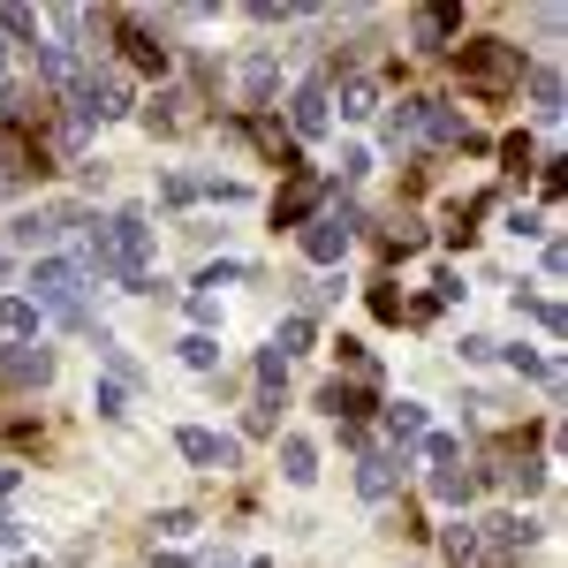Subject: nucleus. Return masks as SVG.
Instances as JSON below:
<instances>
[{
  "instance_id": "f257e3e1",
  "label": "nucleus",
  "mask_w": 568,
  "mask_h": 568,
  "mask_svg": "<svg viewBox=\"0 0 568 568\" xmlns=\"http://www.w3.org/2000/svg\"><path fill=\"white\" fill-rule=\"evenodd\" d=\"M455 77L463 91H485V99H508V91H524L530 61L516 39H463L455 45Z\"/></svg>"
},
{
  "instance_id": "f03ea898",
  "label": "nucleus",
  "mask_w": 568,
  "mask_h": 568,
  "mask_svg": "<svg viewBox=\"0 0 568 568\" xmlns=\"http://www.w3.org/2000/svg\"><path fill=\"white\" fill-rule=\"evenodd\" d=\"M31 311H53L61 326H84V265L77 258H39L31 265Z\"/></svg>"
},
{
  "instance_id": "7ed1b4c3",
  "label": "nucleus",
  "mask_w": 568,
  "mask_h": 568,
  "mask_svg": "<svg viewBox=\"0 0 568 568\" xmlns=\"http://www.w3.org/2000/svg\"><path fill=\"white\" fill-rule=\"evenodd\" d=\"M69 114L77 122H122V114H136V84L122 77V69H84V84L69 91Z\"/></svg>"
},
{
  "instance_id": "20e7f679",
  "label": "nucleus",
  "mask_w": 568,
  "mask_h": 568,
  "mask_svg": "<svg viewBox=\"0 0 568 568\" xmlns=\"http://www.w3.org/2000/svg\"><path fill=\"white\" fill-rule=\"evenodd\" d=\"M349 235H356V213L349 205H334V213H311L304 227H296V243H304L311 265H342L349 258Z\"/></svg>"
},
{
  "instance_id": "39448f33",
  "label": "nucleus",
  "mask_w": 568,
  "mask_h": 568,
  "mask_svg": "<svg viewBox=\"0 0 568 568\" xmlns=\"http://www.w3.org/2000/svg\"><path fill=\"white\" fill-rule=\"evenodd\" d=\"M175 447H182V463H197V470H235V463H243V447L227 433H205V425H182Z\"/></svg>"
},
{
  "instance_id": "423d86ee",
  "label": "nucleus",
  "mask_w": 568,
  "mask_h": 568,
  "mask_svg": "<svg viewBox=\"0 0 568 568\" xmlns=\"http://www.w3.org/2000/svg\"><path fill=\"white\" fill-rule=\"evenodd\" d=\"M326 122H334V91H326V77H311V84L288 91V130L296 136H326Z\"/></svg>"
},
{
  "instance_id": "0eeeda50",
  "label": "nucleus",
  "mask_w": 568,
  "mask_h": 568,
  "mask_svg": "<svg viewBox=\"0 0 568 568\" xmlns=\"http://www.w3.org/2000/svg\"><path fill=\"white\" fill-rule=\"evenodd\" d=\"M402 470H409L402 447H364V455H356V493H364V500H387L394 485H402Z\"/></svg>"
},
{
  "instance_id": "6e6552de",
  "label": "nucleus",
  "mask_w": 568,
  "mask_h": 568,
  "mask_svg": "<svg viewBox=\"0 0 568 568\" xmlns=\"http://www.w3.org/2000/svg\"><path fill=\"white\" fill-rule=\"evenodd\" d=\"M144 130H152V136L197 130V99H190V91H160V99H144Z\"/></svg>"
},
{
  "instance_id": "1a4fd4ad",
  "label": "nucleus",
  "mask_w": 568,
  "mask_h": 568,
  "mask_svg": "<svg viewBox=\"0 0 568 568\" xmlns=\"http://www.w3.org/2000/svg\"><path fill=\"white\" fill-rule=\"evenodd\" d=\"M455 31H463V8H455V0H433V8L409 16V45H425V53H439Z\"/></svg>"
},
{
  "instance_id": "9d476101",
  "label": "nucleus",
  "mask_w": 568,
  "mask_h": 568,
  "mask_svg": "<svg viewBox=\"0 0 568 568\" xmlns=\"http://www.w3.org/2000/svg\"><path fill=\"white\" fill-rule=\"evenodd\" d=\"M235 91H243V106H251V114H265V99L281 91V53H251V61L235 69Z\"/></svg>"
},
{
  "instance_id": "9b49d317",
  "label": "nucleus",
  "mask_w": 568,
  "mask_h": 568,
  "mask_svg": "<svg viewBox=\"0 0 568 568\" xmlns=\"http://www.w3.org/2000/svg\"><path fill=\"white\" fill-rule=\"evenodd\" d=\"M69 205H45V213H16L8 220V243H23V251H45V243H53V235H61V227H69Z\"/></svg>"
},
{
  "instance_id": "f8f14e48",
  "label": "nucleus",
  "mask_w": 568,
  "mask_h": 568,
  "mask_svg": "<svg viewBox=\"0 0 568 568\" xmlns=\"http://www.w3.org/2000/svg\"><path fill=\"white\" fill-rule=\"evenodd\" d=\"M530 538H538L530 516H485L478 524V554H500V561H508V554H524Z\"/></svg>"
},
{
  "instance_id": "ddd939ff",
  "label": "nucleus",
  "mask_w": 568,
  "mask_h": 568,
  "mask_svg": "<svg viewBox=\"0 0 568 568\" xmlns=\"http://www.w3.org/2000/svg\"><path fill=\"white\" fill-rule=\"evenodd\" d=\"M53 379V349L45 342H16L8 349V387H45Z\"/></svg>"
},
{
  "instance_id": "4468645a",
  "label": "nucleus",
  "mask_w": 568,
  "mask_h": 568,
  "mask_svg": "<svg viewBox=\"0 0 568 568\" xmlns=\"http://www.w3.org/2000/svg\"><path fill=\"white\" fill-rule=\"evenodd\" d=\"M288 175H296V182H288V197H273V220H281V227H304V220L318 213V197H326V190H318L304 168H288Z\"/></svg>"
},
{
  "instance_id": "2eb2a0df",
  "label": "nucleus",
  "mask_w": 568,
  "mask_h": 568,
  "mask_svg": "<svg viewBox=\"0 0 568 568\" xmlns=\"http://www.w3.org/2000/svg\"><path fill=\"white\" fill-rule=\"evenodd\" d=\"M45 168V152L31 144L23 130H0V182H23V175H39Z\"/></svg>"
},
{
  "instance_id": "dca6fc26",
  "label": "nucleus",
  "mask_w": 568,
  "mask_h": 568,
  "mask_svg": "<svg viewBox=\"0 0 568 568\" xmlns=\"http://www.w3.org/2000/svg\"><path fill=\"white\" fill-rule=\"evenodd\" d=\"M425 433H433L425 402H387V439H394V447H417Z\"/></svg>"
},
{
  "instance_id": "f3484780",
  "label": "nucleus",
  "mask_w": 568,
  "mask_h": 568,
  "mask_svg": "<svg viewBox=\"0 0 568 568\" xmlns=\"http://www.w3.org/2000/svg\"><path fill=\"white\" fill-rule=\"evenodd\" d=\"M0 342L16 349V342H39V311L31 296H0Z\"/></svg>"
},
{
  "instance_id": "a211bd4d",
  "label": "nucleus",
  "mask_w": 568,
  "mask_h": 568,
  "mask_svg": "<svg viewBox=\"0 0 568 568\" xmlns=\"http://www.w3.org/2000/svg\"><path fill=\"white\" fill-rule=\"evenodd\" d=\"M281 478H288V485L318 478V447H311L304 433H281Z\"/></svg>"
},
{
  "instance_id": "6ab92c4d",
  "label": "nucleus",
  "mask_w": 568,
  "mask_h": 568,
  "mask_svg": "<svg viewBox=\"0 0 568 568\" xmlns=\"http://www.w3.org/2000/svg\"><path fill=\"white\" fill-rule=\"evenodd\" d=\"M318 409H326V417H342V425H356V417L372 409V394L349 387V379H334V387H318Z\"/></svg>"
},
{
  "instance_id": "aec40b11",
  "label": "nucleus",
  "mask_w": 568,
  "mask_h": 568,
  "mask_svg": "<svg viewBox=\"0 0 568 568\" xmlns=\"http://www.w3.org/2000/svg\"><path fill=\"white\" fill-rule=\"evenodd\" d=\"M417 136H433V144H470V122H463L455 106H433V99H425V122H417Z\"/></svg>"
},
{
  "instance_id": "412c9836",
  "label": "nucleus",
  "mask_w": 568,
  "mask_h": 568,
  "mask_svg": "<svg viewBox=\"0 0 568 568\" xmlns=\"http://www.w3.org/2000/svg\"><path fill=\"white\" fill-rule=\"evenodd\" d=\"M122 23H130V61L136 69H160V77H168V39H152V31H144V23H136V16H122Z\"/></svg>"
},
{
  "instance_id": "4be33fe9",
  "label": "nucleus",
  "mask_w": 568,
  "mask_h": 568,
  "mask_svg": "<svg viewBox=\"0 0 568 568\" xmlns=\"http://www.w3.org/2000/svg\"><path fill=\"white\" fill-rule=\"evenodd\" d=\"M0 39H8V45H39V8L8 0V8H0Z\"/></svg>"
},
{
  "instance_id": "5701e85b",
  "label": "nucleus",
  "mask_w": 568,
  "mask_h": 568,
  "mask_svg": "<svg viewBox=\"0 0 568 568\" xmlns=\"http://www.w3.org/2000/svg\"><path fill=\"white\" fill-rule=\"evenodd\" d=\"M311 342H318V326H311V311H288V318H281V334H273V349H281V356H304Z\"/></svg>"
},
{
  "instance_id": "b1692460",
  "label": "nucleus",
  "mask_w": 568,
  "mask_h": 568,
  "mask_svg": "<svg viewBox=\"0 0 568 568\" xmlns=\"http://www.w3.org/2000/svg\"><path fill=\"white\" fill-rule=\"evenodd\" d=\"M417 122H425V99H394V106H387V144H394V152L417 136Z\"/></svg>"
},
{
  "instance_id": "393cba45",
  "label": "nucleus",
  "mask_w": 568,
  "mask_h": 568,
  "mask_svg": "<svg viewBox=\"0 0 568 568\" xmlns=\"http://www.w3.org/2000/svg\"><path fill=\"white\" fill-rule=\"evenodd\" d=\"M334 106H342V122H364V114H372V106H379V84H372V77H349V84H342V99H334Z\"/></svg>"
},
{
  "instance_id": "a878e982",
  "label": "nucleus",
  "mask_w": 568,
  "mask_h": 568,
  "mask_svg": "<svg viewBox=\"0 0 568 568\" xmlns=\"http://www.w3.org/2000/svg\"><path fill=\"white\" fill-rule=\"evenodd\" d=\"M530 106L546 122H561V69H530Z\"/></svg>"
},
{
  "instance_id": "bb28decb",
  "label": "nucleus",
  "mask_w": 568,
  "mask_h": 568,
  "mask_svg": "<svg viewBox=\"0 0 568 568\" xmlns=\"http://www.w3.org/2000/svg\"><path fill=\"white\" fill-rule=\"evenodd\" d=\"M470 493H478V478H470L463 463H455V470H433V500H447V508H463Z\"/></svg>"
},
{
  "instance_id": "cd10ccee",
  "label": "nucleus",
  "mask_w": 568,
  "mask_h": 568,
  "mask_svg": "<svg viewBox=\"0 0 568 568\" xmlns=\"http://www.w3.org/2000/svg\"><path fill=\"white\" fill-rule=\"evenodd\" d=\"M175 356L190 364V372H220V342H213V334H182Z\"/></svg>"
},
{
  "instance_id": "c85d7f7f",
  "label": "nucleus",
  "mask_w": 568,
  "mask_h": 568,
  "mask_svg": "<svg viewBox=\"0 0 568 568\" xmlns=\"http://www.w3.org/2000/svg\"><path fill=\"white\" fill-rule=\"evenodd\" d=\"M447 554H455V568L485 561V554H478V524H470V516H455V524H447Z\"/></svg>"
},
{
  "instance_id": "c756f323",
  "label": "nucleus",
  "mask_w": 568,
  "mask_h": 568,
  "mask_svg": "<svg viewBox=\"0 0 568 568\" xmlns=\"http://www.w3.org/2000/svg\"><path fill=\"white\" fill-rule=\"evenodd\" d=\"M91 409H99L106 425H122V417H130V387H114V379H99V387H91Z\"/></svg>"
},
{
  "instance_id": "7c9ffc66",
  "label": "nucleus",
  "mask_w": 568,
  "mask_h": 568,
  "mask_svg": "<svg viewBox=\"0 0 568 568\" xmlns=\"http://www.w3.org/2000/svg\"><path fill=\"white\" fill-rule=\"evenodd\" d=\"M417 447H425V463H433V470H455V463H463V439H455V433H425Z\"/></svg>"
},
{
  "instance_id": "2f4dec72",
  "label": "nucleus",
  "mask_w": 568,
  "mask_h": 568,
  "mask_svg": "<svg viewBox=\"0 0 568 568\" xmlns=\"http://www.w3.org/2000/svg\"><path fill=\"white\" fill-rule=\"evenodd\" d=\"M281 387H288V356L258 349V394H281Z\"/></svg>"
},
{
  "instance_id": "473e14b6",
  "label": "nucleus",
  "mask_w": 568,
  "mask_h": 568,
  "mask_svg": "<svg viewBox=\"0 0 568 568\" xmlns=\"http://www.w3.org/2000/svg\"><path fill=\"white\" fill-rule=\"evenodd\" d=\"M243 425H251V433H281V394H258Z\"/></svg>"
},
{
  "instance_id": "72a5a7b5",
  "label": "nucleus",
  "mask_w": 568,
  "mask_h": 568,
  "mask_svg": "<svg viewBox=\"0 0 568 568\" xmlns=\"http://www.w3.org/2000/svg\"><path fill=\"white\" fill-rule=\"evenodd\" d=\"M160 197H168V205H197L205 190H197V182H190V175H160Z\"/></svg>"
},
{
  "instance_id": "f704fd0d",
  "label": "nucleus",
  "mask_w": 568,
  "mask_h": 568,
  "mask_svg": "<svg viewBox=\"0 0 568 568\" xmlns=\"http://www.w3.org/2000/svg\"><path fill=\"white\" fill-rule=\"evenodd\" d=\"M334 356H342L349 372H364V379H372V356H364V342H349V334H342V342H334Z\"/></svg>"
},
{
  "instance_id": "c9c22d12",
  "label": "nucleus",
  "mask_w": 568,
  "mask_h": 568,
  "mask_svg": "<svg viewBox=\"0 0 568 568\" xmlns=\"http://www.w3.org/2000/svg\"><path fill=\"white\" fill-rule=\"evenodd\" d=\"M356 175H372V152H364V144H349V152H342V182H356Z\"/></svg>"
},
{
  "instance_id": "e433bc0d",
  "label": "nucleus",
  "mask_w": 568,
  "mask_h": 568,
  "mask_svg": "<svg viewBox=\"0 0 568 568\" xmlns=\"http://www.w3.org/2000/svg\"><path fill=\"white\" fill-rule=\"evenodd\" d=\"M190 318H197V334H213V326H220V304H213V296H190Z\"/></svg>"
},
{
  "instance_id": "4c0bfd02",
  "label": "nucleus",
  "mask_w": 568,
  "mask_h": 568,
  "mask_svg": "<svg viewBox=\"0 0 568 568\" xmlns=\"http://www.w3.org/2000/svg\"><path fill=\"white\" fill-rule=\"evenodd\" d=\"M23 99H31V91H16V84H0V130H8V122H16V114H23Z\"/></svg>"
},
{
  "instance_id": "58836bf2",
  "label": "nucleus",
  "mask_w": 568,
  "mask_h": 568,
  "mask_svg": "<svg viewBox=\"0 0 568 568\" xmlns=\"http://www.w3.org/2000/svg\"><path fill=\"white\" fill-rule=\"evenodd\" d=\"M500 160H508V168L524 175V168H530V136H508V144H500Z\"/></svg>"
},
{
  "instance_id": "ea45409f",
  "label": "nucleus",
  "mask_w": 568,
  "mask_h": 568,
  "mask_svg": "<svg viewBox=\"0 0 568 568\" xmlns=\"http://www.w3.org/2000/svg\"><path fill=\"white\" fill-rule=\"evenodd\" d=\"M530 318H538V326H546V334L561 342V326H568V318H561V304H530Z\"/></svg>"
},
{
  "instance_id": "a19ab883",
  "label": "nucleus",
  "mask_w": 568,
  "mask_h": 568,
  "mask_svg": "<svg viewBox=\"0 0 568 568\" xmlns=\"http://www.w3.org/2000/svg\"><path fill=\"white\" fill-rule=\"evenodd\" d=\"M500 356H508L516 372H546V356H538V349H524V342H516V349H500Z\"/></svg>"
},
{
  "instance_id": "79ce46f5",
  "label": "nucleus",
  "mask_w": 568,
  "mask_h": 568,
  "mask_svg": "<svg viewBox=\"0 0 568 568\" xmlns=\"http://www.w3.org/2000/svg\"><path fill=\"white\" fill-rule=\"evenodd\" d=\"M197 524V516H190V508H168V516H160V538H182V530Z\"/></svg>"
},
{
  "instance_id": "37998d69",
  "label": "nucleus",
  "mask_w": 568,
  "mask_h": 568,
  "mask_svg": "<svg viewBox=\"0 0 568 568\" xmlns=\"http://www.w3.org/2000/svg\"><path fill=\"white\" fill-rule=\"evenodd\" d=\"M463 356H470V364H485V356H500V342H485V334H463Z\"/></svg>"
},
{
  "instance_id": "c03bdc74",
  "label": "nucleus",
  "mask_w": 568,
  "mask_h": 568,
  "mask_svg": "<svg viewBox=\"0 0 568 568\" xmlns=\"http://www.w3.org/2000/svg\"><path fill=\"white\" fill-rule=\"evenodd\" d=\"M152 568H190V561H182V554H160V561H152Z\"/></svg>"
},
{
  "instance_id": "a18cd8bd",
  "label": "nucleus",
  "mask_w": 568,
  "mask_h": 568,
  "mask_svg": "<svg viewBox=\"0 0 568 568\" xmlns=\"http://www.w3.org/2000/svg\"><path fill=\"white\" fill-rule=\"evenodd\" d=\"M0 69H8V39H0Z\"/></svg>"
},
{
  "instance_id": "49530a36",
  "label": "nucleus",
  "mask_w": 568,
  "mask_h": 568,
  "mask_svg": "<svg viewBox=\"0 0 568 568\" xmlns=\"http://www.w3.org/2000/svg\"><path fill=\"white\" fill-rule=\"evenodd\" d=\"M0 281H8V251H0Z\"/></svg>"
},
{
  "instance_id": "de8ad7c7",
  "label": "nucleus",
  "mask_w": 568,
  "mask_h": 568,
  "mask_svg": "<svg viewBox=\"0 0 568 568\" xmlns=\"http://www.w3.org/2000/svg\"><path fill=\"white\" fill-rule=\"evenodd\" d=\"M16 568H45V561H16Z\"/></svg>"
},
{
  "instance_id": "09e8293b",
  "label": "nucleus",
  "mask_w": 568,
  "mask_h": 568,
  "mask_svg": "<svg viewBox=\"0 0 568 568\" xmlns=\"http://www.w3.org/2000/svg\"><path fill=\"white\" fill-rule=\"evenodd\" d=\"M251 568H273V561H251Z\"/></svg>"
}]
</instances>
